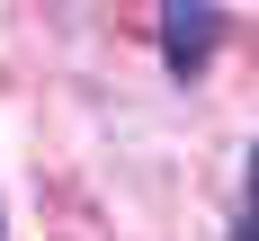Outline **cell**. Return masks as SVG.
<instances>
[{
  "mask_svg": "<svg viewBox=\"0 0 259 241\" xmlns=\"http://www.w3.org/2000/svg\"><path fill=\"white\" fill-rule=\"evenodd\" d=\"M214 45H224V9H206V0H170L161 9V63H170V80H206Z\"/></svg>",
  "mask_w": 259,
  "mask_h": 241,
  "instance_id": "cell-1",
  "label": "cell"
},
{
  "mask_svg": "<svg viewBox=\"0 0 259 241\" xmlns=\"http://www.w3.org/2000/svg\"><path fill=\"white\" fill-rule=\"evenodd\" d=\"M224 241H259V134H250V161H241V214Z\"/></svg>",
  "mask_w": 259,
  "mask_h": 241,
  "instance_id": "cell-2",
  "label": "cell"
}]
</instances>
